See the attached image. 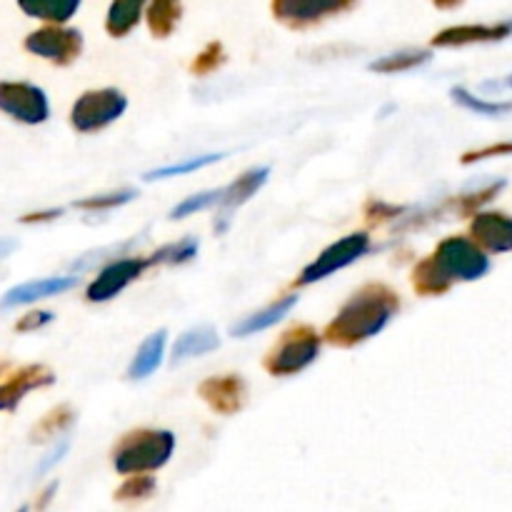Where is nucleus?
<instances>
[{"label":"nucleus","mask_w":512,"mask_h":512,"mask_svg":"<svg viewBox=\"0 0 512 512\" xmlns=\"http://www.w3.org/2000/svg\"><path fill=\"white\" fill-rule=\"evenodd\" d=\"M60 215V210H50V213H38V215H25L23 223H40V220H50Z\"/></svg>","instance_id":"nucleus-33"},{"label":"nucleus","mask_w":512,"mask_h":512,"mask_svg":"<svg viewBox=\"0 0 512 512\" xmlns=\"http://www.w3.org/2000/svg\"><path fill=\"white\" fill-rule=\"evenodd\" d=\"M433 3L438 5V8H458L463 0H433Z\"/></svg>","instance_id":"nucleus-34"},{"label":"nucleus","mask_w":512,"mask_h":512,"mask_svg":"<svg viewBox=\"0 0 512 512\" xmlns=\"http://www.w3.org/2000/svg\"><path fill=\"white\" fill-rule=\"evenodd\" d=\"M195 253H198V240L185 238V240H180V243L163 248L158 255H153L150 260H153V263H185V260L195 258Z\"/></svg>","instance_id":"nucleus-27"},{"label":"nucleus","mask_w":512,"mask_h":512,"mask_svg":"<svg viewBox=\"0 0 512 512\" xmlns=\"http://www.w3.org/2000/svg\"><path fill=\"white\" fill-rule=\"evenodd\" d=\"M165 343H168V333L165 330H158V333L150 335L143 345L135 353L133 363L128 368V378L130 380H143L163 363V353H165Z\"/></svg>","instance_id":"nucleus-17"},{"label":"nucleus","mask_w":512,"mask_h":512,"mask_svg":"<svg viewBox=\"0 0 512 512\" xmlns=\"http://www.w3.org/2000/svg\"><path fill=\"white\" fill-rule=\"evenodd\" d=\"M220 63H223V48H220V43H210L208 48H205L203 53L193 60V70L198 75H205V73H210V70L218 68Z\"/></svg>","instance_id":"nucleus-29"},{"label":"nucleus","mask_w":512,"mask_h":512,"mask_svg":"<svg viewBox=\"0 0 512 512\" xmlns=\"http://www.w3.org/2000/svg\"><path fill=\"white\" fill-rule=\"evenodd\" d=\"M355 0H273L275 18L290 25H308L328 15L343 13Z\"/></svg>","instance_id":"nucleus-10"},{"label":"nucleus","mask_w":512,"mask_h":512,"mask_svg":"<svg viewBox=\"0 0 512 512\" xmlns=\"http://www.w3.org/2000/svg\"><path fill=\"white\" fill-rule=\"evenodd\" d=\"M148 0H113L108 10V20H105V28L110 35H125L138 25L140 15Z\"/></svg>","instance_id":"nucleus-19"},{"label":"nucleus","mask_w":512,"mask_h":512,"mask_svg":"<svg viewBox=\"0 0 512 512\" xmlns=\"http://www.w3.org/2000/svg\"><path fill=\"white\" fill-rule=\"evenodd\" d=\"M298 303V295H288V298L278 300V303H273L270 308L260 310V313H253L250 318L240 320L238 325H233V335H253V333H260V330H268L273 328L275 323H280V320L285 318V315L293 310V305Z\"/></svg>","instance_id":"nucleus-18"},{"label":"nucleus","mask_w":512,"mask_h":512,"mask_svg":"<svg viewBox=\"0 0 512 512\" xmlns=\"http://www.w3.org/2000/svg\"><path fill=\"white\" fill-rule=\"evenodd\" d=\"M495 155H512V140L510 143H498V145H488V148L483 150H473V153H468L463 158V163H478V160H485V158H495Z\"/></svg>","instance_id":"nucleus-31"},{"label":"nucleus","mask_w":512,"mask_h":512,"mask_svg":"<svg viewBox=\"0 0 512 512\" xmlns=\"http://www.w3.org/2000/svg\"><path fill=\"white\" fill-rule=\"evenodd\" d=\"M450 93H453L455 103L463 105V108H468V110H473V113H480V115L512 113V100H510V103H485V100L475 98V95L468 93L465 88H453Z\"/></svg>","instance_id":"nucleus-26"},{"label":"nucleus","mask_w":512,"mask_h":512,"mask_svg":"<svg viewBox=\"0 0 512 512\" xmlns=\"http://www.w3.org/2000/svg\"><path fill=\"white\" fill-rule=\"evenodd\" d=\"M512 33V20L508 23L495 25H455V28L443 30L433 38V45L440 48H458V45H473V43H495V40L508 38Z\"/></svg>","instance_id":"nucleus-13"},{"label":"nucleus","mask_w":512,"mask_h":512,"mask_svg":"<svg viewBox=\"0 0 512 512\" xmlns=\"http://www.w3.org/2000/svg\"><path fill=\"white\" fill-rule=\"evenodd\" d=\"M220 345L218 333L210 325H198V328L185 330L178 338L173 348V363H183V360L195 358V355H205Z\"/></svg>","instance_id":"nucleus-16"},{"label":"nucleus","mask_w":512,"mask_h":512,"mask_svg":"<svg viewBox=\"0 0 512 512\" xmlns=\"http://www.w3.org/2000/svg\"><path fill=\"white\" fill-rule=\"evenodd\" d=\"M23 13L33 18L50 20V23H65L80 8V0H18Z\"/></svg>","instance_id":"nucleus-20"},{"label":"nucleus","mask_w":512,"mask_h":512,"mask_svg":"<svg viewBox=\"0 0 512 512\" xmlns=\"http://www.w3.org/2000/svg\"><path fill=\"white\" fill-rule=\"evenodd\" d=\"M223 198H225V188L190 195L188 200H183V203H180L178 208L170 213V218L180 220V218H188V215H193V213H200V210H205V208H213V205H223Z\"/></svg>","instance_id":"nucleus-25"},{"label":"nucleus","mask_w":512,"mask_h":512,"mask_svg":"<svg viewBox=\"0 0 512 512\" xmlns=\"http://www.w3.org/2000/svg\"><path fill=\"white\" fill-rule=\"evenodd\" d=\"M370 248V235L368 233H353L348 238L338 240L330 248H325L320 253V258H315L308 268L303 270L298 283L300 285H310L315 280H323L328 275L338 273L340 268H348L350 263H355L358 258H363Z\"/></svg>","instance_id":"nucleus-6"},{"label":"nucleus","mask_w":512,"mask_h":512,"mask_svg":"<svg viewBox=\"0 0 512 512\" xmlns=\"http://www.w3.org/2000/svg\"><path fill=\"white\" fill-rule=\"evenodd\" d=\"M400 300L385 285H368L345 303V308L335 315L333 323L325 330L328 343L350 348L363 340L378 335L398 313Z\"/></svg>","instance_id":"nucleus-1"},{"label":"nucleus","mask_w":512,"mask_h":512,"mask_svg":"<svg viewBox=\"0 0 512 512\" xmlns=\"http://www.w3.org/2000/svg\"><path fill=\"white\" fill-rule=\"evenodd\" d=\"M155 483L153 478H143V475H138L135 480H130V483H125L123 488L118 490V498L120 500H138V498H145L148 493H153Z\"/></svg>","instance_id":"nucleus-30"},{"label":"nucleus","mask_w":512,"mask_h":512,"mask_svg":"<svg viewBox=\"0 0 512 512\" xmlns=\"http://www.w3.org/2000/svg\"><path fill=\"white\" fill-rule=\"evenodd\" d=\"M135 193L133 190H120V193H108V195H95V198H85L80 203H75L78 208H88V210H108V208H118V205L128 203L133 200Z\"/></svg>","instance_id":"nucleus-28"},{"label":"nucleus","mask_w":512,"mask_h":512,"mask_svg":"<svg viewBox=\"0 0 512 512\" xmlns=\"http://www.w3.org/2000/svg\"><path fill=\"white\" fill-rule=\"evenodd\" d=\"M320 353V338L315 330L298 328L290 330L278 348L265 358V368L273 375H293L308 368Z\"/></svg>","instance_id":"nucleus-5"},{"label":"nucleus","mask_w":512,"mask_h":512,"mask_svg":"<svg viewBox=\"0 0 512 512\" xmlns=\"http://www.w3.org/2000/svg\"><path fill=\"white\" fill-rule=\"evenodd\" d=\"M430 60L428 50H400V53H388L383 58L373 60L370 70H378V73H405V70L420 68Z\"/></svg>","instance_id":"nucleus-23"},{"label":"nucleus","mask_w":512,"mask_h":512,"mask_svg":"<svg viewBox=\"0 0 512 512\" xmlns=\"http://www.w3.org/2000/svg\"><path fill=\"white\" fill-rule=\"evenodd\" d=\"M50 383H53V375L45 368L33 365V368L20 370V373H15L8 383L0 385V410H13L25 393H30V390L35 388H43V385Z\"/></svg>","instance_id":"nucleus-15"},{"label":"nucleus","mask_w":512,"mask_h":512,"mask_svg":"<svg viewBox=\"0 0 512 512\" xmlns=\"http://www.w3.org/2000/svg\"><path fill=\"white\" fill-rule=\"evenodd\" d=\"M490 270L485 248L468 238H448L440 243L435 255L415 268L413 283L423 295H440L455 280H478Z\"/></svg>","instance_id":"nucleus-2"},{"label":"nucleus","mask_w":512,"mask_h":512,"mask_svg":"<svg viewBox=\"0 0 512 512\" xmlns=\"http://www.w3.org/2000/svg\"><path fill=\"white\" fill-rule=\"evenodd\" d=\"M200 395L208 400L213 410L220 415L238 413L245 403V385L238 375H220V378H210L200 385Z\"/></svg>","instance_id":"nucleus-12"},{"label":"nucleus","mask_w":512,"mask_h":512,"mask_svg":"<svg viewBox=\"0 0 512 512\" xmlns=\"http://www.w3.org/2000/svg\"><path fill=\"white\" fill-rule=\"evenodd\" d=\"M0 110L28 125L43 123L50 115L45 93L30 83H0Z\"/></svg>","instance_id":"nucleus-7"},{"label":"nucleus","mask_w":512,"mask_h":512,"mask_svg":"<svg viewBox=\"0 0 512 512\" xmlns=\"http://www.w3.org/2000/svg\"><path fill=\"white\" fill-rule=\"evenodd\" d=\"M268 173H270L268 168L248 170L243 178H238L233 185H228V188H225V198H223L225 208H235V205H243L245 200L253 198V195L265 185Z\"/></svg>","instance_id":"nucleus-21"},{"label":"nucleus","mask_w":512,"mask_h":512,"mask_svg":"<svg viewBox=\"0 0 512 512\" xmlns=\"http://www.w3.org/2000/svg\"><path fill=\"white\" fill-rule=\"evenodd\" d=\"M498 85H508V88H512V75H508V78H505L503 83H498Z\"/></svg>","instance_id":"nucleus-35"},{"label":"nucleus","mask_w":512,"mask_h":512,"mask_svg":"<svg viewBox=\"0 0 512 512\" xmlns=\"http://www.w3.org/2000/svg\"><path fill=\"white\" fill-rule=\"evenodd\" d=\"M50 318H53V315H50V313H43V310H40V313H30V315H25L23 320H20V323H18V330H33V328H40V325L50 323Z\"/></svg>","instance_id":"nucleus-32"},{"label":"nucleus","mask_w":512,"mask_h":512,"mask_svg":"<svg viewBox=\"0 0 512 512\" xmlns=\"http://www.w3.org/2000/svg\"><path fill=\"white\" fill-rule=\"evenodd\" d=\"M180 0H153L148 8V25L153 35L165 38L173 33V28L180 20Z\"/></svg>","instance_id":"nucleus-22"},{"label":"nucleus","mask_w":512,"mask_h":512,"mask_svg":"<svg viewBox=\"0 0 512 512\" xmlns=\"http://www.w3.org/2000/svg\"><path fill=\"white\" fill-rule=\"evenodd\" d=\"M25 48L30 53L48 58L58 65L73 63L83 50V35L68 28H40L25 38Z\"/></svg>","instance_id":"nucleus-8"},{"label":"nucleus","mask_w":512,"mask_h":512,"mask_svg":"<svg viewBox=\"0 0 512 512\" xmlns=\"http://www.w3.org/2000/svg\"><path fill=\"white\" fill-rule=\"evenodd\" d=\"M125 108H128V98L120 90H90L75 100L70 120L80 133H93V130H100L118 120L125 113Z\"/></svg>","instance_id":"nucleus-4"},{"label":"nucleus","mask_w":512,"mask_h":512,"mask_svg":"<svg viewBox=\"0 0 512 512\" xmlns=\"http://www.w3.org/2000/svg\"><path fill=\"white\" fill-rule=\"evenodd\" d=\"M473 240L490 253L512 250V218L503 213H478L470 225Z\"/></svg>","instance_id":"nucleus-11"},{"label":"nucleus","mask_w":512,"mask_h":512,"mask_svg":"<svg viewBox=\"0 0 512 512\" xmlns=\"http://www.w3.org/2000/svg\"><path fill=\"white\" fill-rule=\"evenodd\" d=\"M175 448V438L168 430H135L120 440L113 465L123 475H145L163 468Z\"/></svg>","instance_id":"nucleus-3"},{"label":"nucleus","mask_w":512,"mask_h":512,"mask_svg":"<svg viewBox=\"0 0 512 512\" xmlns=\"http://www.w3.org/2000/svg\"><path fill=\"white\" fill-rule=\"evenodd\" d=\"M148 265H153V260L143 258H125L115 260L108 268L100 270V275L95 278V283L88 288V300L90 303H103V300L115 298L123 288H128L135 278H140Z\"/></svg>","instance_id":"nucleus-9"},{"label":"nucleus","mask_w":512,"mask_h":512,"mask_svg":"<svg viewBox=\"0 0 512 512\" xmlns=\"http://www.w3.org/2000/svg\"><path fill=\"white\" fill-rule=\"evenodd\" d=\"M78 278L75 275H58V278H45V280H33V283H23L18 288L8 290L0 300V308H15V305L35 303V300L50 298V295L65 293V290L75 288Z\"/></svg>","instance_id":"nucleus-14"},{"label":"nucleus","mask_w":512,"mask_h":512,"mask_svg":"<svg viewBox=\"0 0 512 512\" xmlns=\"http://www.w3.org/2000/svg\"><path fill=\"white\" fill-rule=\"evenodd\" d=\"M225 153H210V155H198V158H190L188 163H178V165H168V168L153 170V173L145 175V180H163V178H173V175H185V173H195V170L205 168V165H213L218 160H223Z\"/></svg>","instance_id":"nucleus-24"}]
</instances>
